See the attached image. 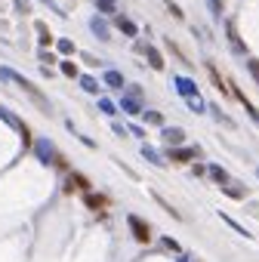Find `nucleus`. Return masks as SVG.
<instances>
[{"mask_svg":"<svg viewBox=\"0 0 259 262\" xmlns=\"http://www.w3.org/2000/svg\"><path fill=\"white\" fill-rule=\"evenodd\" d=\"M99 111H102V115H108V118H115V111H118V105L115 102H111V99H99Z\"/></svg>","mask_w":259,"mask_h":262,"instance_id":"nucleus-28","label":"nucleus"},{"mask_svg":"<svg viewBox=\"0 0 259 262\" xmlns=\"http://www.w3.org/2000/svg\"><path fill=\"white\" fill-rule=\"evenodd\" d=\"M207 176H210L216 185H226V182L232 179V176H229V170H226V167H219V164H210V167H207Z\"/></svg>","mask_w":259,"mask_h":262,"instance_id":"nucleus-15","label":"nucleus"},{"mask_svg":"<svg viewBox=\"0 0 259 262\" xmlns=\"http://www.w3.org/2000/svg\"><path fill=\"white\" fill-rule=\"evenodd\" d=\"M148 124H155V127H164V115H161V111H145V115H142Z\"/></svg>","mask_w":259,"mask_h":262,"instance_id":"nucleus-31","label":"nucleus"},{"mask_svg":"<svg viewBox=\"0 0 259 262\" xmlns=\"http://www.w3.org/2000/svg\"><path fill=\"white\" fill-rule=\"evenodd\" d=\"M0 121H4L7 127H13L19 136H22V145L28 148V152H31V142H34V133H31V127L19 118V115H13V111H7V108H0Z\"/></svg>","mask_w":259,"mask_h":262,"instance_id":"nucleus-2","label":"nucleus"},{"mask_svg":"<svg viewBox=\"0 0 259 262\" xmlns=\"http://www.w3.org/2000/svg\"><path fill=\"white\" fill-rule=\"evenodd\" d=\"M219 189H222V195H229V198H235V201H244V198H247V189H244V185H238L235 179H229L226 185H219Z\"/></svg>","mask_w":259,"mask_h":262,"instance_id":"nucleus-11","label":"nucleus"},{"mask_svg":"<svg viewBox=\"0 0 259 262\" xmlns=\"http://www.w3.org/2000/svg\"><path fill=\"white\" fill-rule=\"evenodd\" d=\"M210 7H213V13H222V0H210Z\"/></svg>","mask_w":259,"mask_h":262,"instance_id":"nucleus-41","label":"nucleus"},{"mask_svg":"<svg viewBox=\"0 0 259 262\" xmlns=\"http://www.w3.org/2000/svg\"><path fill=\"white\" fill-rule=\"evenodd\" d=\"M90 28H93V34L99 37L102 44H108V41H111V34H108V25H105L99 16H96V19H90Z\"/></svg>","mask_w":259,"mask_h":262,"instance_id":"nucleus-18","label":"nucleus"},{"mask_svg":"<svg viewBox=\"0 0 259 262\" xmlns=\"http://www.w3.org/2000/svg\"><path fill=\"white\" fill-rule=\"evenodd\" d=\"M56 50L62 56H74V41H68V37H62V41H56Z\"/></svg>","mask_w":259,"mask_h":262,"instance_id":"nucleus-29","label":"nucleus"},{"mask_svg":"<svg viewBox=\"0 0 259 262\" xmlns=\"http://www.w3.org/2000/svg\"><path fill=\"white\" fill-rule=\"evenodd\" d=\"M185 105H189L195 115H201V111H207V105H204V99L201 96H195V99H185Z\"/></svg>","mask_w":259,"mask_h":262,"instance_id":"nucleus-30","label":"nucleus"},{"mask_svg":"<svg viewBox=\"0 0 259 262\" xmlns=\"http://www.w3.org/2000/svg\"><path fill=\"white\" fill-rule=\"evenodd\" d=\"M192 173H195V176L201 179V176H207V167H201V164H195V167H192Z\"/></svg>","mask_w":259,"mask_h":262,"instance_id":"nucleus-38","label":"nucleus"},{"mask_svg":"<svg viewBox=\"0 0 259 262\" xmlns=\"http://www.w3.org/2000/svg\"><path fill=\"white\" fill-rule=\"evenodd\" d=\"M142 158H145L148 164H155V167H161V170L167 167V161H164V158H161V155L155 152V148H152V145H142Z\"/></svg>","mask_w":259,"mask_h":262,"instance_id":"nucleus-22","label":"nucleus"},{"mask_svg":"<svg viewBox=\"0 0 259 262\" xmlns=\"http://www.w3.org/2000/svg\"><path fill=\"white\" fill-rule=\"evenodd\" d=\"M173 87L179 90V96H182V99H195V96H201L198 84H195L192 78H185V74H176V78H173Z\"/></svg>","mask_w":259,"mask_h":262,"instance_id":"nucleus-8","label":"nucleus"},{"mask_svg":"<svg viewBox=\"0 0 259 262\" xmlns=\"http://www.w3.org/2000/svg\"><path fill=\"white\" fill-rule=\"evenodd\" d=\"M96 10L105 13V16H111V13L118 10V0H96Z\"/></svg>","mask_w":259,"mask_h":262,"instance_id":"nucleus-27","label":"nucleus"},{"mask_svg":"<svg viewBox=\"0 0 259 262\" xmlns=\"http://www.w3.org/2000/svg\"><path fill=\"white\" fill-rule=\"evenodd\" d=\"M34 28H37V37H41V50H50V47L56 44V37H53V31L47 28V22H37Z\"/></svg>","mask_w":259,"mask_h":262,"instance_id":"nucleus-14","label":"nucleus"},{"mask_svg":"<svg viewBox=\"0 0 259 262\" xmlns=\"http://www.w3.org/2000/svg\"><path fill=\"white\" fill-rule=\"evenodd\" d=\"M50 167H53L56 173H68V170H71V164H68V158H65L62 152H56V155H53V161H50Z\"/></svg>","mask_w":259,"mask_h":262,"instance_id":"nucleus-24","label":"nucleus"},{"mask_svg":"<svg viewBox=\"0 0 259 262\" xmlns=\"http://www.w3.org/2000/svg\"><path fill=\"white\" fill-rule=\"evenodd\" d=\"M232 93H235V96H238V99H241V105H244V108H247V115H250V118H253V124H259V108H256V105H253V102H250V99H247V96H244V93H241V90H238V87H232Z\"/></svg>","mask_w":259,"mask_h":262,"instance_id":"nucleus-20","label":"nucleus"},{"mask_svg":"<svg viewBox=\"0 0 259 262\" xmlns=\"http://www.w3.org/2000/svg\"><path fill=\"white\" fill-rule=\"evenodd\" d=\"M204 68H207V74H210V81H213V87H216V90H219L222 96H226V93H229V84H226V81H222V74H219V68H216L213 62H207Z\"/></svg>","mask_w":259,"mask_h":262,"instance_id":"nucleus-12","label":"nucleus"},{"mask_svg":"<svg viewBox=\"0 0 259 262\" xmlns=\"http://www.w3.org/2000/svg\"><path fill=\"white\" fill-rule=\"evenodd\" d=\"M127 226H130V232H133V238H136L139 244H152V226H148L142 216L130 213V216H127Z\"/></svg>","mask_w":259,"mask_h":262,"instance_id":"nucleus-5","label":"nucleus"},{"mask_svg":"<svg viewBox=\"0 0 259 262\" xmlns=\"http://www.w3.org/2000/svg\"><path fill=\"white\" fill-rule=\"evenodd\" d=\"M127 133H133V136H136V139H145V133H142V127H130V130H127Z\"/></svg>","mask_w":259,"mask_h":262,"instance_id":"nucleus-40","label":"nucleus"},{"mask_svg":"<svg viewBox=\"0 0 259 262\" xmlns=\"http://www.w3.org/2000/svg\"><path fill=\"white\" fill-rule=\"evenodd\" d=\"M13 7H16V13H22V16H28V13H31V7H28V0H16Z\"/></svg>","mask_w":259,"mask_h":262,"instance_id":"nucleus-36","label":"nucleus"},{"mask_svg":"<svg viewBox=\"0 0 259 262\" xmlns=\"http://www.w3.org/2000/svg\"><path fill=\"white\" fill-rule=\"evenodd\" d=\"M111 130H115L118 136H127V127H124V124H111Z\"/></svg>","mask_w":259,"mask_h":262,"instance_id":"nucleus-39","label":"nucleus"},{"mask_svg":"<svg viewBox=\"0 0 259 262\" xmlns=\"http://www.w3.org/2000/svg\"><path fill=\"white\" fill-rule=\"evenodd\" d=\"M152 198H155V201H158V204H161V207H164V210H167L170 216H173V219H182V213H179V210H176V207H173V204H170L167 198H161L158 192H152Z\"/></svg>","mask_w":259,"mask_h":262,"instance_id":"nucleus-25","label":"nucleus"},{"mask_svg":"<svg viewBox=\"0 0 259 262\" xmlns=\"http://www.w3.org/2000/svg\"><path fill=\"white\" fill-rule=\"evenodd\" d=\"M37 59H41V65H50V68H53L56 53H53V50H41V53H37Z\"/></svg>","mask_w":259,"mask_h":262,"instance_id":"nucleus-33","label":"nucleus"},{"mask_svg":"<svg viewBox=\"0 0 259 262\" xmlns=\"http://www.w3.org/2000/svg\"><path fill=\"white\" fill-rule=\"evenodd\" d=\"M102 84H105V87H111V90H124V87H127L124 74H121V71H115V68H108V71L102 74Z\"/></svg>","mask_w":259,"mask_h":262,"instance_id":"nucleus-10","label":"nucleus"},{"mask_svg":"<svg viewBox=\"0 0 259 262\" xmlns=\"http://www.w3.org/2000/svg\"><path fill=\"white\" fill-rule=\"evenodd\" d=\"M59 71L65 74L68 81H78L81 78V68H78V62H71V59H62V65H59Z\"/></svg>","mask_w":259,"mask_h":262,"instance_id":"nucleus-21","label":"nucleus"},{"mask_svg":"<svg viewBox=\"0 0 259 262\" xmlns=\"http://www.w3.org/2000/svg\"><path fill=\"white\" fill-rule=\"evenodd\" d=\"M121 108L127 111V115L136 118V115H142V99H136V96H124V99H121Z\"/></svg>","mask_w":259,"mask_h":262,"instance_id":"nucleus-17","label":"nucleus"},{"mask_svg":"<svg viewBox=\"0 0 259 262\" xmlns=\"http://www.w3.org/2000/svg\"><path fill=\"white\" fill-rule=\"evenodd\" d=\"M167 158H170V164H192L195 158H201V145H173V148H167Z\"/></svg>","mask_w":259,"mask_h":262,"instance_id":"nucleus-4","label":"nucleus"},{"mask_svg":"<svg viewBox=\"0 0 259 262\" xmlns=\"http://www.w3.org/2000/svg\"><path fill=\"white\" fill-rule=\"evenodd\" d=\"M250 71H253V78H256V84H259V62H256V59H250Z\"/></svg>","mask_w":259,"mask_h":262,"instance_id":"nucleus-37","label":"nucleus"},{"mask_svg":"<svg viewBox=\"0 0 259 262\" xmlns=\"http://www.w3.org/2000/svg\"><path fill=\"white\" fill-rule=\"evenodd\" d=\"M161 247L164 250H173V253H182V244L176 238H161Z\"/></svg>","mask_w":259,"mask_h":262,"instance_id":"nucleus-32","label":"nucleus"},{"mask_svg":"<svg viewBox=\"0 0 259 262\" xmlns=\"http://www.w3.org/2000/svg\"><path fill=\"white\" fill-rule=\"evenodd\" d=\"M62 192H65V195H74V192H93V182H90V176H84V173H78V170H68V173H65Z\"/></svg>","mask_w":259,"mask_h":262,"instance_id":"nucleus-3","label":"nucleus"},{"mask_svg":"<svg viewBox=\"0 0 259 262\" xmlns=\"http://www.w3.org/2000/svg\"><path fill=\"white\" fill-rule=\"evenodd\" d=\"M31 152H34V158L41 161L44 167H50V161H53V155L59 152V148H56L50 139H34V142H31Z\"/></svg>","mask_w":259,"mask_h":262,"instance_id":"nucleus-6","label":"nucleus"},{"mask_svg":"<svg viewBox=\"0 0 259 262\" xmlns=\"http://www.w3.org/2000/svg\"><path fill=\"white\" fill-rule=\"evenodd\" d=\"M219 219H222V222H226V226H232V229H235L238 235H244V238H250V232H247V229L241 226V222H235V219H232L229 213H219Z\"/></svg>","mask_w":259,"mask_h":262,"instance_id":"nucleus-26","label":"nucleus"},{"mask_svg":"<svg viewBox=\"0 0 259 262\" xmlns=\"http://www.w3.org/2000/svg\"><path fill=\"white\" fill-rule=\"evenodd\" d=\"M84 207H87L90 213H108L111 198L102 195V192H84Z\"/></svg>","mask_w":259,"mask_h":262,"instance_id":"nucleus-7","label":"nucleus"},{"mask_svg":"<svg viewBox=\"0 0 259 262\" xmlns=\"http://www.w3.org/2000/svg\"><path fill=\"white\" fill-rule=\"evenodd\" d=\"M142 53H145L148 65H152L155 71H164V68H167V65H164V56H161V50H158V47H145Z\"/></svg>","mask_w":259,"mask_h":262,"instance_id":"nucleus-13","label":"nucleus"},{"mask_svg":"<svg viewBox=\"0 0 259 262\" xmlns=\"http://www.w3.org/2000/svg\"><path fill=\"white\" fill-rule=\"evenodd\" d=\"M226 31H229V44H232V50H235V53H247V47L241 44V37H238L235 22H226Z\"/></svg>","mask_w":259,"mask_h":262,"instance_id":"nucleus-19","label":"nucleus"},{"mask_svg":"<svg viewBox=\"0 0 259 262\" xmlns=\"http://www.w3.org/2000/svg\"><path fill=\"white\" fill-rule=\"evenodd\" d=\"M115 28H118V31H124L127 37H136V34H139L136 22H133V19H127V16H118V19H115Z\"/></svg>","mask_w":259,"mask_h":262,"instance_id":"nucleus-16","label":"nucleus"},{"mask_svg":"<svg viewBox=\"0 0 259 262\" xmlns=\"http://www.w3.org/2000/svg\"><path fill=\"white\" fill-rule=\"evenodd\" d=\"M78 81H81V90H84V93H93V96H99V81H96V78H90V74H81Z\"/></svg>","mask_w":259,"mask_h":262,"instance_id":"nucleus-23","label":"nucleus"},{"mask_svg":"<svg viewBox=\"0 0 259 262\" xmlns=\"http://www.w3.org/2000/svg\"><path fill=\"white\" fill-rule=\"evenodd\" d=\"M164 4H167V10H170V16H173V19H179V22L185 19V13H182V10H179L176 4H173V0H164Z\"/></svg>","mask_w":259,"mask_h":262,"instance_id":"nucleus-35","label":"nucleus"},{"mask_svg":"<svg viewBox=\"0 0 259 262\" xmlns=\"http://www.w3.org/2000/svg\"><path fill=\"white\" fill-rule=\"evenodd\" d=\"M161 139L167 142V148L182 145V142H185V130H179V127H164V130H161Z\"/></svg>","mask_w":259,"mask_h":262,"instance_id":"nucleus-9","label":"nucleus"},{"mask_svg":"<svg viewBox=\"0 0 259 262\" xmlns=\"http://www.w3.org/2000/svg\"><path fill=\"white\" fill-rule=\"evenodd\" d=\"M164 44H167V50H170V53H173V56H176L179 62H185V65H189V59H185V56H182V50H179V47H176V44L170 41V37H167V41H164Z\"/></svg>","mask_w":259,"mask_h":262,"instance_id":"nucleus-34","label":"nucleus"},{"mask_svg":"<svg viewBox=\"0 0 259 262\" xmlns=\"http://www.w3.org/2000/svg\"><path fill=\"white\" fill-rule=\"evenodd\" d=\"M0 78H4V81H13V84H16V87H19V90H22V93H25V96L34 102V108H37V111H44V115H53V105L47 102V96H44L41 90H37V87L28 81V78L16 74L13 68H0Z\"/></svg>","mask_w":259,"mask_h":262,"instance_id":"nucleus-1","label":"nucleus"}]
</instances>
